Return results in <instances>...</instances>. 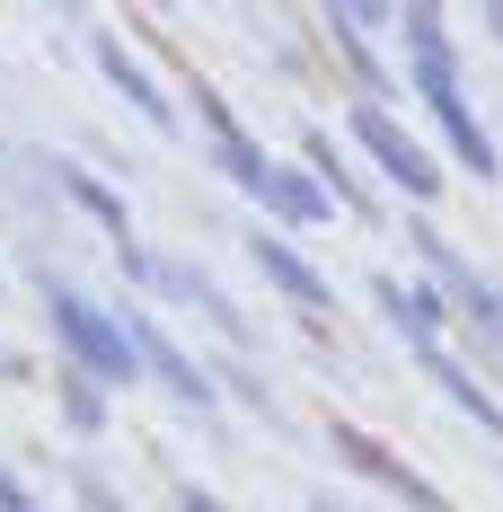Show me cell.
Returning <instances> with one entry per match:
<instances>
[{"label": "cell", "instance_id": "6da1fadb", "mask_svg": "<svg viewBox=\"0 0 503 512\" xmlns=\"http://www.w3.org/2000/svg\"><path fill=\"white\" fill-rule=\"evenodd\" d=\"M45 318H53V345L71 354L80 380H98V389L142 380V362H133V327H124L115 309H98L80 283H62V274H53V283H45Z\"/></svg>", "mask_w": 503, "mask_h": 512}, {"label": "cell", "instance_id": "7a4b0ae2", "mask_svg": "<svg viewBox=\"0 0 503 512\" xmlns=\"http://www.w3.org/2000/svg\"><path fill=\"white\" fill-rule=\"evenodd\" d=\"M353 133H362V151L380 159V177H389L398 195H415V204H442V168H433V151L406 133L389 106H362V115H353Z\"/></svg>", "mask_w": 503, "mask_h": 512}, {"label": "cell", "instance_id": "3957f363", "mask_svg": "<svg viewBox=\"0 0 503 512\" xmlns=\"http://www.w3.org/2000/svg\"><path fill=\"white\" fill-rule=\"evenodd\" d=\"M415 248H424V265H433V283H442V292H451V301L477 318L486 354H503V292H495V283H486V274H477V265L451 248V239H442V230H433V221H415Z\"/></svg>", "mask_w": 503, "mask_h": 512}, {"label": "cell", "instance_id": "277c9868", "mask_svg": "<svg viewBox=\"0 0 503 512\" xmlns=\"http://www.w3.org/2000/svg\"><path fill=\"white\" fill-rule=\"evenodd\" d=\"M124 327H133V362L151 371L159 389H168V398H177L186 415H212V380L195 371V354H186L168 327H151V318H124Z\"/></svg>", "mask_w": 503, "mask_h": 512}, {"label": "cell", "instance_id": "5b68a950", "mask_svg": "<svg viewBox=\"0 0 503 512\" xmlns=\"http://www.w3.org/2000/svg\"><path fill=\"white\" fill-rule=\"evenodd\" d=\"M195 106H203V133H212V159H221V177H230L239 195H256V204H265V186H274V159L248 142V124H239L230 106L212 98V89H195Z\"/></svg>", "mask_w": 503, "mask_h": 512}, {"label": "cell", "instance_id": "8992f818", "mask_svg": "<svg viewBox=\"0 0 503 512\" xmlns=\"http://www.w3.org/2000/svg\"><path fill=\"white\" fill-rule=\"evenodd\" d=\"M336 460L362 468L371 486H389V495H398V504H415V512H451L442 495H433V486H424V477H415V468L398 460V451H389V442H371L362 424H336Z\"/></svg>", "mask_w": 503, "mask_h": 512}, {"label": "cell", "instance_id": "52a82bcc", "mask_svg": "<svg viewBox=\"0 0 503 512\" xmlns=\"http://www.w3.org/2000/svg\"><path fill=\"white\" fill-rule=\"evenodd\" d=\"M98 71H106V89L124 106H142L151 115V133H177V106H168V89H159V71L142 62L133 45H115V36H98Z\"/></svg>", "mask_w": 503, "mask_h": 512}, {"label": "cell", "instance_id": "ba28073f", "mask_svg": "<svg viewBox=\"0 0 503 512\" xmlns=\"http://www.w3.org/2000/svg\"><path fill=\"white\" fill-rule=\"evenodd\" d=\"M433 106V133H442V151L459 159V168H468V177H503V151H495V133H486V124H477V106L459 98H424Z\"/></svg>", "mask_w": 503, "mask_h": 512}, {"label": "cell", "instance_id": "9c48e42d", "mask_svg": "<svg viewBox=\"0 0 503 512\" xmlns=\"http://www.w3.org/2000/svg\"><path fill=\"white\" fill-rule=\"evenodd\" d=\"M248 256H256V274H265L274 292H292L301 309H327V301H336V292H327V274H318V265H309V256L292 248V239H274V230H256V239H248Z\"/></svg>", "mask_w": 503, "mask_h": 512}, {"label": "cell", "instance_id": "30bf717a", "mask_svg": "<svg viewBox=\"0 0 503 512\" xmlns=\"http://www.w3.org/2000/svg\"><path fill=\"white\" fill-rule=\"evenodd\" d=\"M424 380H433V389H442V398H451V407L468 415V424L503 433V398H495V389H486V380H477V371H468V362L451 354V345H433V354H424Z\"/></svg>", "mask_w": 503, "mask_h": 512}, {"label": "cell", "instance_id": "8fae6325", "mask_svg": "<svg viewBox=\"0 0 503 512\" xmlns=\"http://www.w3.org/2000/svg\"><path fill=\"white\" fill-rule=\"evenodd\" d=\"M301 151H309V177H318V186H327V204H336V212L353 204V212H362V221H371V212H380V195H371V177H362V168H353V159L336 151V133H309Z\"/></svg>", "mask_w": 503, "mask_h": 512}, {"label": "cell", "instance_id": "7c38bea8", "mask_svg": "<svg viewBox=\"0 0 503 512\" xmlns=\"http://www.w3.org/2000/svg\"><path fill=\"white\" fill-rule=\"evenodd\" d=\"M380 309H389V327H398V345L415 362L433 354V345H442V301H433V292H406V283H380Z\"/></svg>", "mask_w": 503, "mask_h": 512}, {"label": "cell", "instance_id": "4fadbf2b", "mask_svg": "<svg viewBox=\"0 0 503 512\" xmlns=\"http://www.w3.org/2000/svg\"><path fill=\"white\" fill-rule=\"evenodd\" d=\"M53 186H62L71 204L89 212V221H98V230H106V239H115V248L133 239V212H124V195H115L106 177H89V168H71V159H62V168H53Z\"/></svg>", "mask_w": 503, "mask_h": 512}, {"label": "cell", "instance_id": "5bb4252c", "mask_svg": "<svg viewBox=\"0 0 503 512\" xmlns=\"http://www.w3.org/2000/svg\"><path fill=\"white\" fill-rule=\"evenodd\" d=\"M265 212H283V221H292V230H309V221H327V186H318V177H301V168H274V186H265Z\"/></svg>", "mask_w": 503, "mask_h": 512}, {"label": "cell", "instance_id": "9a60e30c", "mask_svg": "<svg viewBox=\"0 0 503 512\" xmlns=\"http://www.w3.org/2000/svg\"><path fill=\"white\" fill-rule=\"evenodd\" d=\"M62 415H71V433H98V424H106V389L71 371V380H62Z\"/></svg>", "mask_w": 503, "mask_h": 512}, {"label": "cell", "instance_id": "2e32d148", "mask_svg": "<svg viewBox=\"0 0 503 512\" xmlns=\"http://www.w3.org/2000/svg\"><path fill=\"white\" fill-rule=\"evenodd\" d=\"M80 504H89V512H124L115 495H106V477H80Z\"/></svg>", "mask_w": 503, "mask_h": 512}, {"label": "cell", "instance_id": "e0dca14e", "mask_svg": "<svg viewBox=\"0 0 503 512\" xmlns=\"http://www.w3.org/2000/svg\"><path fill=\"white\" fill-rule=\"evenodd\" d=\"M177 512H212V495H203V486H186V495H177Z\"/></svg>", "mask_w": 503, "mask_h": 512}, {"label": "cell", "instance_id": "ac0fdd59", "mask_svg": "<svg viewBox=\"0 0 503 512\" xmlns=\"http://www.w3.org/2000/svg\"><path fill=\"white\" fill-rule=\"evenodd\" d=\"M309 512H345V504H336V495H309Z\"/></svg>", "mask_w": 503, "mask_h": 512}]
</instances>
